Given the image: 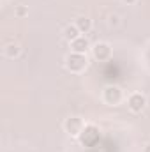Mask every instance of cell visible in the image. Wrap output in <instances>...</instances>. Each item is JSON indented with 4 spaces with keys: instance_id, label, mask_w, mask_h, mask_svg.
<instances>
[{
    "instance_id": "6da1fadb",
    "label": "cell",
    "mask_w": 150,
    "mask_h": 152,
    "mask_svg": "<svg viewBox=\"0 0 150 152\" xmlns=\"http://www.w3.org/2000/svg\"><path fill=\"white\" fill-rule=\"evenodd\" d=\"M66 66L71 71H81V69H85L87 67V57H85V53H74L73 51L66 58Z\"/></svg>"
},
{
    "instance_id": "7a4b0ae2",
    "label": "cell",
    "mask_w": 150,
    "mask_h": 152,
    "mask_svg": "<svg viewBox=\"0 0 150 152\" xmlns=\"http://www.w3.org/2000/svg\"><path fill=\"white\" fill-rule=\"evenodd\" d=\"M127 104H129V108H131L133 112H141V110L145 108V104H147V99H145V96H143V94L134 92V94H131V96H129Z\"/></svg>"
},
{
    "instance_id": "3957f363",
    "label": "cell",
    "mask_w": 150,
    "mask_h": 152,
    "mask_svg": "<svg viewBox=\"0 0 150 152\" xmlns=\"http://www.w3.org/2000/svg\"><path fill=\"white\" fill-rule=\"evenodd\" d=\"M64 127H66V131L71 133V134H79L81 129H83V122H81L79 117H69V118L66 120Z\"/></svg>"
},
{
    "instance_id": "277c9868",
    "label": "cell",
    "mask_w": 150,
    "mask_h": 152,
    "mask_svg": "<svg viewBox=\"0 0 150 152\" xmlns=\"http://www.w3.org/2000/svg\"><path fill=\"white\" fill-rule=\"evenodd\" d=\"M122 99V90L118 87H106L104 90V101L110 104H117Z\"/></svg>"
},
{
    "instance_id": "5b68a950",
    "label": "cell",
    "mask_w": 150,
    "mask_h": 152,
    "mask_svg": "<svg viewBox=\"0 0 150 152\" xmlns=\"http://www.w3.org/2000/svg\"><path fill=\"white\" fill-rule=\"evenodd\" d=\"M110 53H111V50H110V46L106 42H97L94 46V57L97 60H106L110 57Z\"/></svg>"
},
{
    "instance_id": "8992f818",
    "label": "cell",
    "mask_w": 150,
    "mask_h": 152,
    "mask_svg": "<svg viewBox=\"0 0 150 152\" xmlns=\"http://www.w3.org/2000/svg\"><path fill=\"white\" fill-rule=\"evenodd\" d=\"M71 48L74 53H85L87 48H88V39L85 36H78L74 41H71Z\"/></svg>"
},
{
    "instance_id": "52a82bcc",
    "label": "cell",
    "mask_w": 150,
    "mask_h": 152,
    "mask_svg": "<svg viewBox=\"0 0 150 152\" xmlns=\"http://www.w3.org/2000/svg\"><path fill=\"white\" fill-rule=\"evenodd\" d=\"M83 131L87 133V136L83 134V138H81V142H83L85 145H92V138H94V140H97V138H99V134H97V129H95L94 126H88V127H85Z\"/></svg>"
},
{
    "instance_id": "ba28073f",
    "label": "cell",
    "mask_w": 150,
    "mask_h": 152,
    "mask_svg": "<svg viewBox=\"0 0 150 152\" xmlns=\"http://www.w3.org/2000/svg\"><path fill=\"white\" fill-rule=\"evenodd\" d=\"M74 25L78 27V30H79V32H88V30L92 28V21H90L88 18H85V16H79V18L76 20Z\"/></svg>"
},
{
    "instance_id": "9c48e42d",
    "label": "cell",
    "mask_w": 150,
    "mask_h": 152,
    "mask_svg": "<svg viewBox=\"0 0 150 152\" xmlns=\"http://www.w3.org/2000/svg\"><path fill=\"white\" fill-rule=\"evenodd\" d=\"M79 34H81V32L78 30L76 25H67V27L64 28V39H67V41H74Z\"/></svg>"
},
{
    "instance_id": "30bf717a",
    "label": "cell",
    "mask_w": 150,
    "mask_h": 152,
    "mask_svg": "<svg viewBox=\"0 0 150 152\" xmlns=\"http://www.w3.org/2000/svg\"><path fill=\"white\" fill-rule=\"evenodd\" d=\"M18 51H20V50H18L16 44H9V46L5 48V55H7V57H16Z\"/></svg>"
},
{
    "instance_id": "8fae6325",
    "label": "cell",
    "mask_w": 150,
    "mask_h": 152,
    "mask_svg": "<svg viewBox=\"0 0 150 152\" xmlns=\"http://www.w3.org/2000/svg\"><path fill=\"white\" fill-rule=\"evenodd\" d=\"M25 12H27V9H25V7H18V11H16V14H18V16H23Z\"/></svg>"
},
{
    "instance_id": "7c38bea8",
    "label": "cell",
    "mask_w": 150,
    "mask_h": 152,
    "mask_svg": "<svg viewBox=\"0 0 150 152\" xmlns=\"http://www.w3.org/2000/svg\"><path fill=\"white\" fill-rule=\"evenodd\" d=\"M143 152H150V143L147 145V147H145V149H143Z\"/></svg>"
},
{
    "instance_id": "4fadbf2b",
    "label": "cell",
    "mask_w": 150,
    "mask_h": 152,
    "mask_svg": "<svg viewBox=\"0 0 150 152\" xmlns=\"http://www.w3.org/2000/svg\"><path fill=\"white\" fill-rule=\"evenodd\" d=\"M124 2H127V4H134L136 0H124Z\"/></svg>"
}]
</instances>
